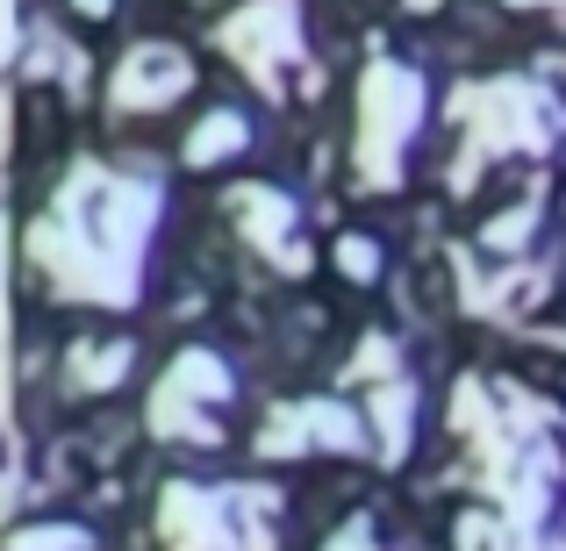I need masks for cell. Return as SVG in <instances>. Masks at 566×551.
Returning <instances> with one entry per match:
<instances>
[{"label": "cell", "instance_id": "3957f363", "mask_svg": "<svg viewBox=\"0 0 566 551\" xmlns=\"http://www.w3.org/2000/svg\"><path fill=\"white\" fill-rule=\"evenodd\" d=\"M423 123V80L395 57H380L359 86V166L374 187L401 180V158H409V137Z\"/></svg>", "mask_w": 566, "mask_h": 551}, {"label": "cell", "instance_id": "277c9868", "mask_svg": "<svg viewBox=\"0 0 566 551\" xmlns=\"http://www.w3.org/2000/svg\"><path fill=\"white\" fill-rule=\"evenodd\" d=\"M237 509H251V487H172L166 495V544L172 551H273L265 530L237 523Z\"/></svg>", "mask_w": 566, "mask_h": 551}, {"label": "cell", "instance_id": "ba28073f", "mask_svg": "<svg viewBox=\"0 0 566 551\" xmlns=\"http://www.w3.org/2000/svg\"><path fill=\"white\" fill-rule=\"evenodd\" d=\"M187 86H193V65H187V57L166 51V43H144V51L123 57L108 100H115V108H166V100H180Z\"/></svg>", "mask_w": 566, "mask_h": 551}, {"label": "cell", "instance_id": "8992f818", "mask_svg": "<svg viewBox=\"0 0 566 551\" xmlns=\"http://www.w3.org/2000/svg\"><path fill=\"white\" fill-rule=\"evenodd\" d=\"M230 394H237L230 365H222V359H208V351H187V359H172L166 386H158V401H151V423L166 430V437L216 444L222 430L208 423V409H216V401H230Z\"/></svg>", "mask_w": 566, "mask_h": 551}, {"label": "cell", "instance_id": "e0dca14e", "mask_svg": "<svg viewBox=\"0 0 566 551\" xmlns=\"http://www.w3.org/2000/svg\"><path fill=\"white\" fill-rule=\"evenodd\" d=\"M559 8H566V0H559Z\"/></svg>", "mask_w": 566, "mask_h": 551}, {"label": "cell", "instance_id": "30bf717a", "mask_svg": "<svg viewBox=\"0 0 566 551\" xmlns=\"http://www.w3.org/2000/svg\"><path fill=\"white\" fill-rule=\"evenodd\" d=\"M409 415H416V394L401 380H387L374 394V423H380V458H387V466L409 452Z\"/></svg>", "mask_w": 566, "mask_h": 551}, {"label": "cell", "instance_id": "9c48e42d", "mask_svg": "<svg viewBox=\"0 0 566 551\" xmlns=\"http://www.w3.org/2000/svg\"><path fill=\"white\" fill-rule=\"evenodd\" d=\"M237 222H244V236L265 251V258H280V265H302V251H294V208H287V193H273V187H237Z\"/></svg>", "mask_w": 566, "mask_h": 551}, {"label": "cell", "instance_id": "7c38bea8", "mask_svg": "<svg viewBox=\"0 0 566 551\" xmlns=\"http://www.w3.org/2000/svg\"><path fill=\"white\" fill-rule=\"evenodd\" d=\"M129 372V345L115 351H80V386H115Z\"/></svg>", "mask_w": 566, "mask_h": 551}, {"label": "cell", "instance_id": "4fadbf2b", "mask_svg": "<svg viewBox=\"0 0 566 551\" xmlns=\"http://www.w3.org/2000/svg\"><path fill=\"white\" fill-rule=\"evenodd\" d=\"M14 551H86V530H22Z\"/></svg>", "mask_w": 566, "mask_h": 551}, {"label": "cell", "instance_id": "9a60e30c", "mask_svg": "<svg viewBox=\"0 0 566 551\" xmlns=\"http://www.w3.org/2000/svg\"><path fill=\"white\" fill-rule=\"evenodd\" d=\"M331 551H374V538H366V523H352V530H337Z\"/></svg>", "mask_w": 566, "mask_h": 551}, {"label": "cell", "instance_id": "6da1fadb", "mask_svg": "<svg viewBox=\"0 0 566 551\" xmlns=\"http://www.w3.org/2000/svg\"><path fill=\"white\" fill-rule=\"evenodd\" d=\"M166 193L151 180H129L108 166H80L57 187L51 215L36 222V265L51 273L57 294L72 301H101V308H129L144 287V244H151Z\"/></svg>", "mask_w": 566, "mask_h": 551}, {"label": "cell", "instance_id": "2e32d148", "mask_svg": "<svg viewBox=\"0 0 566 551\" xmlns=\"http://www.w3.org/2000/svg\"><path fill=\"white\" fill-rule=\"evenodd\" d=\"M80 8H94V14H101V8H108V0H80Z\"/></svg>", "mask_w": 566, "mask_h": 551}, {"label": "cell", "instance_id": "5bb4252c", "mask_svg": "<svg viewBox=\"0 0 566 551\" xmlns=\"http://www.w3.org/2000/svg\"><path fill=\"white\" fill-rule=\"evenodd\" d=\"M337 258H345V265H352L359 279H374V244H366V236H352V244H337Z\"/></svg>", "mask_w": 566, "mask_h": 551}, {"label": "cell", "instance_id": "7a4b0ae2", "mask_svg": "<svg viewBox=\"0 0 566 551\" xmlns=\"http://www.w3.org/2000/svg\"><path fill=\"white\" fill-rule=\"evenodd\" d=\"M452 108L473 115V151H467V166H459V187H467L495 151H510V144L545 151V144L566 129V108H559V100L545 94V86H516V80H502V86H467Z\"/></svg>", "mask_w": 566, "mask_h": 551}, {"label": "cell", "instance_id": "8fae6325", "mask_svg": "<svg viewBox=\"0 0 566 551\" xmlns=\"http://www.w3.org/2000/svg\"><path fill=\"white\" fill-rule=\"evenodd\" d=\"M244 144H251V123H244V115H230V108H222V115H208V123L193 129V144H187V166H216L222 151H244Z\"/></svg>", "mask_w": 566, "mask_h": 551}, {"label": "cell", "instance_id": "52a82bcc", "mask_svg": "<svg viewBox=\"0 0 566 551\" xmlns=\"http://www.w3.org/2000/svg\"><path fill=\"white\" fill-rule=\"evenodd\" d=\"M259 444H265V458H280V452L294 458V452H308V444H345V452H359L366 423H359V409H337V401H302V409H280Z\"/></svg>", "mask_w": 566, "mask_h": 551}, {"label": "cell", "instance_id": "5b68a950", "mask_svg": "<svg viewBox=\"0 0 566 551\" xmlns=\"http://www.w3.org/2000/svg\"><path fill=\"white\" fill-rule=\"evenodd\" d=\"M216 43L265 86V94H280V72L302 57V0H251L244 14H230V22L216 29Z\"/></svg>", "mask_w": 566, "mask_h": 551}]
</instances>
